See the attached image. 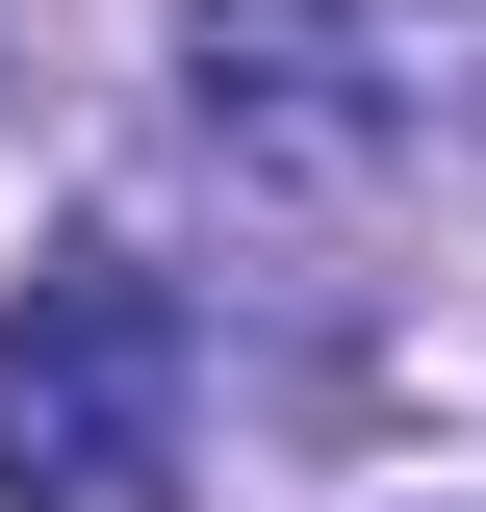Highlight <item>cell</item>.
I'll return each instance as SVG.
<instances>
[{"instance_id": "3", "label": "cell", "mask_w": 486, "mask_h": 512, "mask_svg": "<svg viewBox=\"0 0 486 512\" xmlns=\"http://www.w3.org/2000/svg\"><path fill=\"white\" fill-rule=\"evenodd\" d=\"M461 77H486V0H461Z\"/></svg>"}, {"instance_id": "2", "label": "cell", "mask_w": 486, "mask_h": 512, "mask_svg": "<svg viewBox=\"0 0 486 512\" xmlns=\"http://www.w3.org/2000/svg\"><path fill=\"white\" fill-rule=\"evenodd\" d=\"M180 103H205V154L282 180V205H359L384 154H410V77H384L359 0H180Z\"/></svg>"}, {"instance_id": "1", "label": "cell", "mask_w": 486, "mask_h": 512, "mask_svg": "<svg viewBox=\"0 0 486 512\" xmlns=\"http://www.w3.org/2000/svg\"><path fill=\"white\" fill-rule=\"evenodd\" d=\"M180 282L128 231H52L26 256V308H0V512H180Z\"/></svg>"}]
</instances>
